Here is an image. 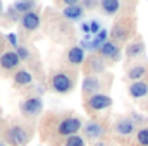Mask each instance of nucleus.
<instances>
[{
  "label": "nucleus",
  "instance_id": "obj_1",
  "mask_svg": "<svg viewBox=\"0 0 148 146\" xmlns=\"http://www.w3.org/2000/svg\"><path fill=\"white\" fill-rule=\"evenodd\" d=\"M33 138L31 129L21 126V124H14L12 127H9L5 131V143L10 146H24L28 145Z\"/></svg>",
  "mask_w": 148,
  "mask_h": 146
},
{
  "label": "nucleus",
  "instance_id": "obj_2",
  "mask_svg": "<svg viewBox=\"0 0 148 146\" xmlns=\"http://www.w3.org/2000/svg\"><path fill=\"white\" fill-rule=\"evenodd\" d=\"M50 88L59 93V95H66L69 91H73L74 88V77L67 72H55L50 77Z\"/></svg>",
  "mask_w": 148,
  "mask_h": 146
},
{
  "label": "nucleus",
  "instance_id": "obj_3",
  "mask_svg": "<svg viewBox=\"0 0 148 146\" xmlns=\"http://www.w3.org/2000/svg\"><path fill=\"white\" fill-rule=\"evenodd\" d=\"M81 129V119L79 117H66L60 120L59 127H57V132L60 136H66V138H71L76 136Z\"/></svg>",
  "mask_w": 148,
  "mask_h": 146
},
{
  "label": "nucleus",
  "instance_id": "obj_4",
  "mask_svg": "<svg viewBox=\"0 0 148 146\" xmlns=\"http://www.w3.org/2000/svg\"><path fill=\"white\" fill-rule=\"evenodd\" d=\"M19 110H21V113L24 117H36L43 110V102L38 96H29V98H26V100L21 102Z\"/></svg>",
  "mask_w": 148,
  "mask_h": 146
},
{
  "label": "nucleus",
  "instance_id": "obj_5",
  "mask_svg": "<svg viewBox=\"0 0 148 146\" xmlns=\"http://www.w3.org/2000/svg\"><path fill=\"white\" fill-rule=\"evenodd\" d=\"M86 105L90 110H95V112H100V110H105L112 105V98L109 95H103V93H95L91 96H88L86 100Z\"/></svg>",
  "mask_w": 148,
  "mask_h": 146
},
{
  "label": "nucleus",
  "instance_id": "obj_6",
  "mask_svg": "<svg viewBox=\"0 0 148 146\" xmlns=\"http://www.w3.org/2000/svg\"><path fill=\"white\" fill-rule=\"evenodd\" d=\"M19 65H21V59L17 57L16 52L9 50L0 55V69L2 71H16Z\"/></svg>",
  "mask_w": 148,
  "mask_h": 146
},
{
  "label": "nucleus",
  "instance_id": "obj_7",
  "mask_svg": "<svg viewBox=\"0 0 148 146\" xmlns=\"http://www.w3.org/2000/svg\"><path fill=\"white\" fill-rule=\"evenodd\" d=\"M19 23H21V26H23L26 31H35V29L40 28L41 19H40V14H38V12L31 10V12H28V14H23L21 19H19Z\"/></svg>",
  "mask_w": 148,
  "mask_h": 146
},
{
  "label": "nucleus",
  "instance_id": "obj_8",
  "mask_svg": "<svg viewBox=\"0 0 148 146\" xmlns=\"http://www.w3.org/2000/svg\"><path fill=\"white\" fill-rule=\"evenodd\" d=\"M84 69H86V74H88V76H97L98 72H102V71L105 69V62H103L102 57L91 55V57H88Z\"/></svg>",
  "mask_w": 148,
  "mask_h": 146
},
{
  "label": "nucleus",
  "instance_id": "obj_9",
  "mask_svg": "<svg viewBox=\"0 0 148 146\" xmlns=\"http://www.w3.org/2000/svg\"><path fill=\"white\" fill-rule=\"evenodd\" d=\"M83 131H84V136H86L88 139H91V141H97V139H100V138L103 136V127H102V124H98V122H95V120L86 122Z\"/></svg>",
  "mask_w": 148,
  "mask_h": 146
},
{
  "label": "nucleus",
  "instance_id": "obj_10",
  "mask_svg": "<svg viewBox=\"0 0 148 146\" xmlns=\"http://www.w3.org/2000/svg\"><path fill=\"white\" fill-rule=\"evenodd\" d=\"M62 14L69 21H79L83 17V14H84V7H83V3L76 2V3H71V5H66L62 9Z\"/></svg>",
  "mask_w": 148,
  "mask_h": 146
},
{
  "label": "nucleus",
  "instance_id": "obj_11",
  "mask_svg": "<svg viewBox=\"0 0 148 146\" xmlns=\"http://www.w3.org/2000/svg\"><path fill=\"white\" fill-rule=\"evenodd\" d=\"M95 91H100V77L98 76H86L83 81V93L84 95H95Z\"/></svg>",
  "mask_w": 148,
  "mask_h": 146
},
{
  "label": "nucleus",
  "instance_id": "obj_12",
  "mask_svg": "<svg viewBox=\"0 0 148 146\" xmlns=\"http://www.w3.org/2000/svg\"><path fill=\"white\" fill-rule=\"evenodd\" d=\"M67 62L71 65H81L84 62V48L83 46H73L67 50Z\"/></svg>",
  "mask_w": 148,
  "mask_h": 146
},
{
  "label": "nucleus",
  "instance_id": "obj_13",
  "mask_svg": "<svg viewBox=\"0 0 148 146\" xmlns=\"http://www.w3.org/2000/svg\"><path fill=\"white\" fill-rule=\"evenodd\" d=\"M100 55L103 59H114V60H117L119 59V46L114 41H105L100 46Z\"/></svg>",
  "mask_w": 148,
  "mask_h": 146
},
{
  "label": "nucleus",
  "instance_id": "obj_14",
  "mask_svg": "<svg viewBox=\"0 0 148 146\" xmlns=\"http://www.w3.org/2000/svg\"><path fill=\"white\" fill-rule=\"evenodd\" d=\"M129 95L133 98H143L148 95V84L145 81H136L129 86Z\"/></svg>",
  "mask_w": 148,
  "mask_h": 146
},
{
  "label": "nucleus",
  "instance_id": "obj_15",
  "mask_svg": "<svg viewBox=\"0 0 148 146\" xmlns=\"http://www.w3.org/2000/svg\"><path fill=\"white\" fill-rule=\"evenodd\" d=\"M33 83V76L29 71L26 69H19L17 72L14 74V84L16 86H29Z\"/></svg>",
  "mask_w": 148,
  "mask_h": 146
},
{
  "label": "nucleus",
  "instance_id": "obj_16",
  "mask_svg": "<svg viewBox=\"0 0 148 146\" xmlns=\"http://www.w3.org/2000/svg\"><path fill=\"white\" fill-rule=\"evenodd\" d=\"M133 131H134V124H133L131 119H121L115 124V132L121 134V136H129Z\"/></svg>",
  "mask_w": 148,
  "mask_h": 146
},
{
  "label": "nucleus",
  "instance_id": "obj_17",
  "mask_svg": "<svg viewBox=\"0 0 148 146\" xmlns=\"http://www.w3.org/2000/svg\"><path fill=\"white\" fill-rule=\"evenodd\" d=\"M112 36L115 38V40H119V41H122V40L127 38V28H126V24H124L122 21H119V23L114 26V29H112Z\"/></svg>",
  "mask_w": 148,
  "mask_h": 146
},
{
  "label": "nucleus",
  "instance_id": "obj_18",
  "mask_svg": "<svg viewBox=\"0 0 148 146\" xmlns=\"http://www.w3.org/2000/svg\"><path fill=\"white\" fill-rule=\"evenodd\" d=\"M35 5H36V3L31 2V0H21V2H16L12 7H14L19 14H28V12H31V9H33Z\"/></svg>",
  "mask_w": 148,
  "mask_h": 146
},
{
  "label": "nucleus",
  "instance_id": "obj_19",
  "mask_svg": "<svg viewBox=\"0 0 148 146\" xmlns=\"http://www.w3.org/2000/svg\"><path fill=\"white\" fill-rule=\"evenodd\" d=\"M102 9H103V12L105 14H115L119 9H121V2H117V0H103L102 2Z\"/></svg>",
  "mask_w": 148,
  "mask_h": 146
},
{
  "label": "nucleus",
  "instance_id": "obj_20",
  "mask_svg": "<svg viewBox=\"0 0 148 146\" xmlns=\"http://www.w3.org/2000/svg\"><path fill=\"white\" fill-rule=\"evenodd\" d=\"M147 74V69L143 67V65H134V67H131L129 69V72H127V77L129 79H133L134 83L136 81H141V77Z\"/></svg>",
  "mask_w": 148,
  "mask_h": 146
},
{
  "label": "nucleus",
  "instance_id": "obj_21",
  "mask_svg": "<svg viewBox=\"0 0 148 146\" xmlns=\"http://www.w3.org/2000/svg\"><path fill=\"white\" fill-rule=\"evenodd\" d=\"M143 48H145V45H143L141 41H138V43H133V45H129V46H127V50H126V55H127L129 59H133V57L140 55V53L143 52Z\"/></svg>",
  "mask_w": 148,
  "mask_h": 146
},
{
  "label": "nucleus",
  "instance_id": "obj_22",
  "mask_svg": "<svg viewBox=\"0 0 148 146\" xmlns=\"http://www.w3.org/2000/svg\"><path fill=\"white\" fill-rule=\"evenodd\" d=\"M64 146H86V141H84V138L76 134V136H71V138H66V145Z\"/></svg>",
  "mask_w": 148,
  "mask_h": 146
},
{
  "label": "nucleus",
  "instance_id": "obj_23",
  "mask_svg": "<svg viewBox=\"0 0 148 146\" xmlns=\"http://www.w3.org/2000/svg\"><path fill=\"white\" fill-rule=\"evenodd\" d=\"M14 52L17 53V57L21 59V62H23V60H28V59H29V48H26V46H17V48H16Z\"/></svg>",
  "mask_w": 148,
  "mask_h": 146
},
{
  "label": "nucleus",
  "instance_id": "obj_24",
  "mask_svg": "<svg viewBox=\"0 0 148 146\" xmlns=\"http://www.w3.org/2000/svg\"><path fill=\"white\" fill-rule=\"evenodd\" d=\"M136 138H138V143L141 146H148V129H140Z\"/></svg>",
  "mask_w": 148,
  "mask_h": 146
},
{
  "label": "nucleus",
  "instance_id": "obj_25",
  "mask_svg": "<svg viewBox=\"0 0 148 146\" xmlns=\"http://www.w3.org/2000/svg\"><path fill=\"white\" fill-rule=\"evenodd\" d=\"M102 29H100V24H98V21H91L90 23V35L91 33H95V35H98Z\"/></svg>",
  "mask_w": 148,
  "mask_h": 146
},
{
  "label": "nucleus",
  "instance_id": "obj_26",
  "mask_svg": "<svg viewBox=\"0 0 148 146\" xmlns=\"http://www.w3.org/2000/svg\"><path fill=\"white\" fill-rule=\"evenodd\" d=\"M7 41H9L12 46L17 48V38H16V35H7Z\"/></svg>",
  "mask_w": 148,
  "mask_h": 146
},
{
  "label": "nucleus",
  "instance_id": "obj_27",
  "mask_svg": "<svg viewBox=\"0 0 148 146\" xmlns=\"http://www.w3.org/2000/svg\"><path fill=\"white\" fill-rule=\"evenodd\" d=\"M81 29H83L86 35H90V24H83V26H81Z\"/></svg>",
  "mask_w": 148,
  "mask_h": 146
},
{
  "label": "nucleus",
  "instance_id": "obj_28",
  "mask_svg": "<svg viewBox=\"0 0 148 146\" xmlns=\"http://www.w3.org/2000/svg\"><path fill=\"white\" fill-rule=\"evenodd\" d=\"M97 5V2H83V7H93Z\"/></svg>",
  "mask_w": 148,
  "mask_h": 146
},
{
  "label": "nucleus",
  "instance_id": "obj_29",
  "mask_svg": "<svg viewBox=\"0 0 148 146\" xmlns=\"http://www.w3.org/2000/svg\"><path fill=\"white\" fill-rule=\"evenodd\" d=\"M3 12V5H2V2H0V14Z\"/></svg>",
  "mask_w": 148,
  "mask_h": 146
},
{
  "label": "nucleus",
  "instance_id": "obj_30",
  "mask_svg": "<svg viewBox=\"0 0 148 146\" xmlns=\"http://www.w3.org/2000/svg\"><path fill=\"white\" fill-rule=\"evenodd\" d=\"M93 146H105L103 143H97V145H93Z\"/></svg>",
  "mask_w": 148,
  "mask_h": 146
},
{
  "label": "nucleus",
  "instance_id": "obj_31",
  "mask_svg": "<svg viewBox=\"0 0 148 146\" xmlns=\"http://www.w3.org/2000/svg\"><path fill=\"white\" fill-rule=\"evenodd\" d=\"M0 146H5V143H2V141H0Z\"/></svg>",
  "mask_w": 148,
  "mask_h": 146
}]
</instances>
